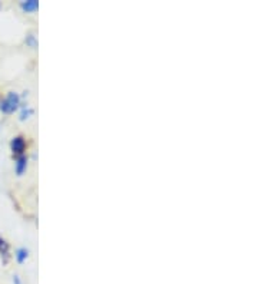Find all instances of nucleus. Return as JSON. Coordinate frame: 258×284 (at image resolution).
<instances>
[{
  "label": "nucleus",
  "mask_w": 258,
  "mask_h": 284,
  "mask_svg": "<svg viewBox=\"0 0 258 284\" xmlns=\"http://www.w3.org/2000/svg\"><path fill=\"white\" fill-rule=\"evenodd\" d=\"M20 98L16 92H9L5 99L0 101V111L3 114H12L19 108Z\"/></svg>",
  "instance_id": "1"
},
{
  "label": "nucleus",
  "mask_w": 258,
  "mask_h": 284,
  "mask_svg": "<svg viewBox=\"0 0 258 284\" xmlns=\"http://www.w3.org/2000/svg\"><path fill=\"white\" fill-rule=\"evenodd\" d=\"M10 150L16 155H23V152L26 150V141L23 136H15L10 142Z\"/></svg>",
  "instance_id": "2"
},
{
  "label": "nucleus",
  "mask_w": 258,
  "mask_h": 284,
  "mask_svg": "<svg viewBox=\"0 0 258 284\" xmlns=\"http://www.w3.org/2000/svg\"><path fill=\"white\" fill-rule=\"evenodd\" d=\"M9 251H10V246L9 243L5 240V238H2L0 237V256H2V260H3V263L5 264H8L9 263Z\"/></svg>",
  "instance_id": "3"
},
{
  "label": "nucleus",
  "mask_w": 258,
  "mask_h": 284,
  "mask_svg": "<svg viewBox=\"0 0 258 284\" xmlns=\"http://www.w3.org/2000/svg\"><path fill=\"white\" fill-rule=\"evenodd\" d=\"M26 167H28V158L25 155H19L18 160L15 162V170H16V174L18 175H23V172L26 171Z\"/></svg>",
  "instance_id": "4"
},
{
  "label": "nucleus",
  "mask_w": 258,
  "mask_h": 284,
  "mask_svg": "<svg viewBox=\"0 0 258 284\" xmlns=\"http://www.w3.org/2000/svg\"><path fill=\"white\" fill-rule=\"evenodd\" d=\"M20 8L25 12H35L39 9V2L38 0H26L20 3Z\"/></svg>",
  "instance_id": "5"
},
{
  "label": "nucleus",
  "mask_w": 258,
  "mask_h": 284,
  "mask_svg": "<svg viewBox=\"0 0 258 284\" xmlns=\"http://www.w3.org/2000/svg\"><path fill=\"white\" fill-rule=\"evenodd\" d=\"M28 256H29L28 248H18V250H16V254H15V257H16V260H18L19 264H23V263L26 261Z\"/></svg>",
  "instance_id": "6"
},
{
  "label": "nucleus",
  "mask_w": 258,
  "mask_h": 284,
  "mask_svg": "<svg viewBox=\"0 0 258 284\" xmlns=\"http://www.w3.org/2000/svg\"><path fill=\"white\" fill-rule=\"evenodd\" d=\"M26 43H28V45H30L32 47L38 46V42H36V39H35V36H33V35H29L28 39H26Z\"/></svg>",
  "instance_id": "7"
},
{
  "label": "nucleus",
  "mask_w": 258,
  "mask_h": 284,
  "mask_svg": "<svg viewBox=\"0 0 258 284\" xmlns=\"http://www.w3.org/2000/svg\"><path fill=\"white\" fill-rule=\"evenodd\" d=\"M32 114H33V111H32V109H23V111H22V115H20V119H22V121H25L26 118H29V115H32Z\"/></svg>",
  "instance_id": "8"
},
{
  "label": "nucleus",
  "mask_w": 258,
  "mask_h": 284,
  "mask_svg": "<svg viewBox=\"0 0 258 284\" xmlns=\"http://www.w3.org/2000/svg\"><path fill=\"white\" fill-rule=\"evenodd\" d=\"M13 284H22V281H20V277L18 274L13 275Z\"/></svg>",
  "instance_id": "9"
}]
</instances>
